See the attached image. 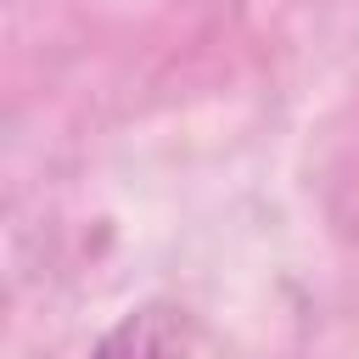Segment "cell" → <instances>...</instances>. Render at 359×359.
I'll return each mask as SVG.
<instances>
[{"mask_svg":"<svg viewBox=\"0 0 359 359\" xmlns=\"http://www.w3.org/2000/svg\"><path fill=\"white\" fill-rule=\"evenodd\" d=\"M95 359H185V325L174 309H140L101 342Z\"/></svg>","mask_w":359,"mask_h":359,"instance_id":"6da1fadb","label":"cell"}]
</instances>
